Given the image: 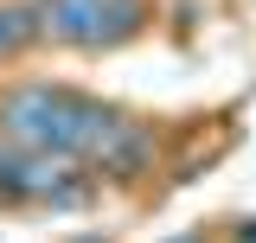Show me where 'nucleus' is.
Wrapping results in <instances>:
<instances>
[{"label": "nucleus", "mask_w": 256, "mask_h": 243, "mask_svg": "<svg viewBox=\"0 0 256 243\" xmlns=\"http://www.w3.org/2000/svg\"><path fill=\"white\" fill-rule=\"evenodd\" d=\"M6 154H13V148H0V166H6Z\"/></svg>", "instance_id": "obj_4"}, {"label": "nucleus", "mask_w": 256, "mask_h": 243, "mask_svg": "<svg viewBox=\"0 0 256 243\" xmlns=\"http://www.w3.org/2000/svg\"><path fill=\"white\" fill-rule=\"evenodd\" d=\"M134 122L102 109L90 96H70V90H52V84H20V90L0 96V134L26 154H58V160H90L102 166L116 141H122Z\"/></svg>", "instance_id": "obj_1"}, {"label": "nucleus", "mask_w": 256, "mask_h": 243, "mask_svg": "<svg viewBox=\"0 0 256 243\" xmlns=\"http://www.w3.org/2000/svg\"><path fill=\"white\" fill-rule=\"evenodd\" d=\"M32 38H45V26H38V13H32V6H0V58L26 52Z\"/></svg>", "instance_id": "obj_3"}, {"label": "nucleus", "mask_w": 256, "mask_h": 243, "mask_svg": "<svg viewBox=\"0 0 256 243\" xmlns=\"http://www.w3.org/2000/svg\"><path fill=\"white\" fill-rule=\"evenodd\" d=\"M45 38L58 45H116L128 32H141V0H32Z\"/></svg>", "instance_id": "obj_2"}]
</instances>
